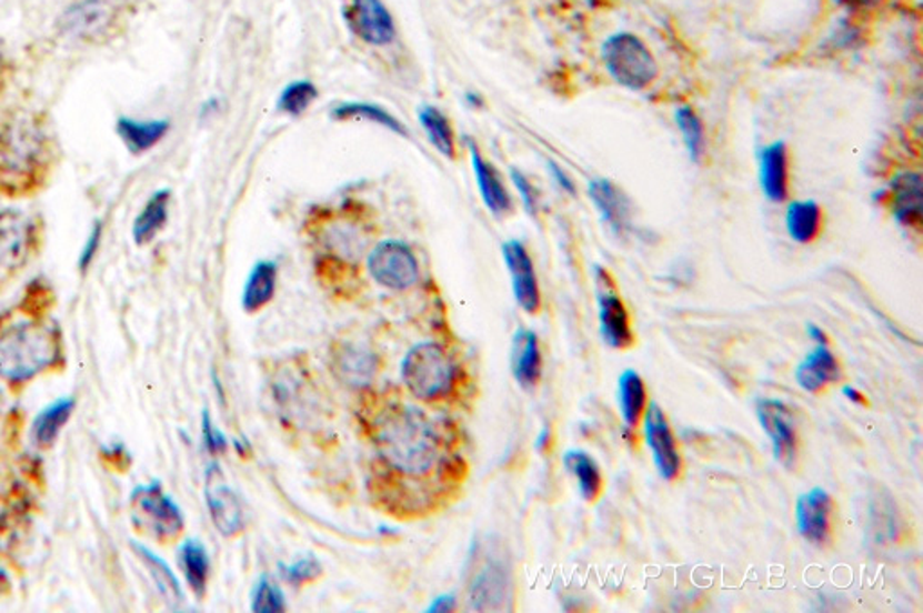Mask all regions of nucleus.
Returning <instances> with one entry per match:
<instances>
[{"label": "nucleus", "mask_w": 923, "mask_h": 613, "mask_svg": "<svg viewBox=\"0 0 923 613\" xmlns=\"http://www.w3.org/2000/svg\"><path fill=\"white\" fill-rule=\"evenodd\" d=\"M355 418L370 448L367 491L379 513L421 522L459 502L471 470L464 432L453 419L407 403L392 386L367 390Z\"/></svg>", "instance_id": "nucleus-1"}, {"label": "nucleus", "mask_w": 923, "mask_h": 613, "mask_svg": "<svg viewBox=\"0 0 923 613\" xmlns=\"http://www.w3.org/2000/svg\"><path fill=\"white\" fill-rule=\"evenodd\" d=\"M53 140L33 114L13 115L0 125V193L24 195L48 178Z\"/></svg>", "instance_id": "nucleus-2"}, {"label": "nucleus", "mask_w": 923, "mask_h": 613, "mask_svg": "<svg viewBox=\"0 0 923 613\" xmlns=\"http://www.w3.org/2000/svg\"><path fill=\"white\" fill-rule=\"evenodd\" d=\"M402 383L413 399L430 406H455L474 386L464 364L439 343H421L401 364Z\"/></svg>", "instance_id": "nucleus-3"}, {"label": "nucleus", "mask_w": 923, "mask_h": 613, "mask_svg": "<svg viewBox=\"0 0 923 613\" xmlns=\"http://www.w3.org/2000/svg\"><path fill=\"white\" fill-rule=\"evenodd\" d=\"M62 360L58 329L48 321L20 320L0 331V378L26 383Z\"/></svg>", "instance_id": "nucleus-4"}, {"label": "nucleus", "mask_w": 923, "mask_h": 613, "mask_svg": "<svg viewBox=\"0 0 923 613\" xmlns=\"http://www.w3.org/2000/svg\"><path fill=\"white\" fill-rule=\"evenodd\" d=\"M603 58L610 77L630 91L646 89L659 74L655 57L646 43L632 33L610 37L604 43Z\"/></svg>", "instance_id": "nucleus-5"}, {"label": "nucleus", "mask_w": 923, "mask_h": 613, "mask_svg": "<svg viewBox=\"0 0 923 613\" xmlns=\"http://www.w3.org/2000/svg\"><path fill=\"white\" fill-rule=\"evenodd\" d=\"M39 245V228L22 211H0V293L29 264Z\"/></svg>", "instance_id": "nucleus-6"}, {"label": "nucleus", "mask_w": 923, "mask_h": 613, "mask_svg": "<svg viewBox=\"0 0 923 613\" xmlns=\"http://www.w3.org/2000/svg\"><path fill=\"white\" fill-rule=\"evenodd\" d=\"M134 508V520L144 532L158 542H173L184 531V516L178 503L173 502L158 480L149 485H139L130 496Z\"/></svg>", "instance_id": "nucleus-7"}, {"label": "nucleus", "mask_w": 923, "mask_h": 613, "mask_svg": "<svg viewBox=\"0 0 923 613\" xmlns=\"http://www.w3.org/2000/svg\"><path fill=\"white\" fill-rule=\"evenodd\" d=\"M593 273L598 285L599 326L604 343L615 350L632 349L635 345V334L626 305L619 297L618 285L601 265H595Z\"/></svg>", "instance_id": "nucleus-8"}, {"label": "nucleus", "mask_w": 923, "mask_h": 613, "mask_svg": "<svg viewBox=\"0 0 923 613\" xmlns=\"http://www.w3.org/2000/svg\"><path fill=\"white\" fill-rule=\"evenodd\" d=\"M369 273L383 288L407 291L419 280V264L404 242L384 240L369 254Z\"/></svg>", "instance_id": "nucleus-9"}, {"label": "nucleus", "mask_w": 923, "mask_h": 613, "mask_svg": "<svg viewBox=\"0 0 923 613\" xmlns=\"http://www.w3.org/2000/svg\"><path fill=\"white\" fill-rule=\"evenodd\" d=\"M204 496H207L211 522L217 531L221 532L224 537L240 536L248 523L244 505L239 493L225 480L224 471L217 462L208 468Z\"/></svg>", "instance_id": "nucleus-10"}, {"label": "nucleus", "mask_w": 923, "mask_h": 613, "mask_svg": "<svg viewBox=\"0 0 923 613\" xmlns=\"http://www.w3.org/2000/svg\"><path fill=\"white\" fill-rule=\"evenodd\" d=\"M116 22V8L107 0H80L62 14L60 29L69 39L100 42L114 31Z\"/></svg>", "instance_id": "nucleus-11"}, {"label": "nucleus", "mask_w": 923, "mask_h": 613, "mask_svg": "<svg viewBox=\"0 0 923 613\" xmlns=\"http://www.w3.org/2000/svg\"><path fill=\"white\" fill-rule=\"evenodd\" d=\"M756 415L763 432L771 439L774 459L789 470L794 468L797 462V432L790 408L777 399H761L756 404Z\"/></svg>", "instance_id": "nucleus-12"}, {"label": "nucleus", "mask_w": 923, "mask_h": 613, "mask_svg": "<svg viewBox=\"0 0 923 613\" xmlns=\"http://www.w3.org/2000/svg\"><path fill=\"white\" fill-rule=\"evenodd\" d=\"M350 31L370 46H388L395 39L392 14L381 0H343Z\"/></svg>", "instance_id": "nucleus-13"}, {"label": "nucleus", "mask_w": 923, "mask_h": 613, "mask_svg": "<svg viewBox=\"0 0 923 613\" xmlns=\"http://www.w3.org/2000/svg\"><path fill=\"white\" fill-rule=\"evenodd\" d=\"M644 435L662 479L668 482L679 479L682 471L679 444L665 413L656 403H651L644 412Z\"/></svg>", "instance_id": "nucleus-14"}, {"label": "nucleus", "mask_w": 923, "mask_h": 613, "mask_svg": "<svg viewBox=\"0 0 923 613\" xmlns=\"http://www.w3.org/2000/svg\"><path fill=\"white\" fill-rule=\"evenodd\" d=\"M835 503L826 489L813 488L795 505L797 531L810 545L824 546L832 540Z\"/></svg>", "instance_id": "nucleus-15"}, {"label": "nucleus", "mask_w": 923, "mask_h": 613, "mask_svg": "<svg viewBox=\"0 0 923 613\" xmlns=\"http://www.w3.org/2000/svg\"><path fill=\"white\" fill-rule=\"evenodd\" d=\"M502 253L511 273L512 293L518 305L522 306L526 314H538L541 309V294L531 254L520 240H508L502 245Z\"/></svg>", "instance_id": "nucleus-16"}, {"label": "nucleus", "mask_w": 923, "mask_h": 613, "mask_svg": "<svg viewBox=\"0 0 923 613\" xmlns=\"http://www.w3.org/2000/svg\"><path fill=\"white\" fill-rule=\"evenodd\" d=\"M887 202L899 224L920 230L923 213V182L916 172L899 173L890 184Z\"/></svg>", "instance_id": "nucleus-17"}, {"label": "nucleus", "mask_w": 923, "mask_h": 613, "mask_svg": "<svg viewBox=\"0 0 923 613\" xmlns=\"http://www.w3.org/2000/svg\"><path fill=\"white\" fill-rule=\"evenodd\" d=\"M589 193L610 230L615 231L618 235H624L632 225V204L624 192L608 179H593Z\"/></svg>", "instance_id": "nucleus-18"}, {"label": "nucleus", "mask_w": 923, "mask_h": 613, "mask_svg": "<svg viewBox=\"0 0 923 613\" xmlns=\"http://www.w3.org/2000/svg\"><path fill=\"white\" fill-rule=\"evenodd\" d=\"M511 366L512 375L522 389H536L543 374V360H541L540 341L534 332L520 329L514 334Z\"/></svg>", "instance_id": "nucleus-19"}, {"label": "nucleus", "mask_w": 923, "mask_h": 613, "mask_svg": "<svg viewBox=\"0 0 923 613\" xmlns=\"http://www.w3.org/2000/svg\"><path fill=\"white\" fill-rule=\"evenodd\" d=\"M468 143L469 150H471L474 178H476L480 195H482L485 207L494 217L508 215L509 211L512 210V201L508 188L503 187L500 173L496 172L493 164L489 163L488 159L483 158L479 147L473 141L469 140Z\"/></svg>", "instance_id": "nucleus-20"}, {"label": "nucleus", "mask_w": 923, "mask_h": 613, "mask_svg": "<svg viewBox=\"0 0 923 613\" xmlns=\"http://www.w3.org/2000/svg\"><path fill=\"white\" fill-rule=\"evenodd\" d=\"M841 378L842 370L837 358L833 355L832 350L823 345H817V349L806 355L795 369V381L809 393H821L826 390L827 384L837 383Z\"/></svg>", "instance_id": "nucleus-21"}, {"label": "nucleus", "mask_w": 923, "mask_h": 613, "mask_svg": "<svg viewBox=\"0 0 923 613\" xmlns=\"http://www.w3.org/2000/svg\"><path fill=\"white\" fill-rule=\"evenodd\" d=\"M760 182L769 201H785L789 195V150L783 141L766 144L761 150Z\"/></svg>", "instance_id": "nucleus-22"}, {"label": "nucleus", "mask_w": 923, "mask_h": 613, "mask_svg": "<svg viewBox=\"0 0 923 613\" xmlns=\"http://www.w3.org/2000/svg\"><path fill=\"white\" fill-rule=\"evenodd\" d=\"M508 572L496 561H491L471 580L468 592L471 609L479 612L500 609L508 595Z\"/></svg>", "instance_id": "nucleus-23"}, {"label": "nucleus", "mask_w": 923, "mask_h": 613, "mask_svg": "<svg viewBox=\"0 0 923 613\" xmlns=\"http://www.w3.org/2000/svg\"><path fill=\"white\" fill-rule=\"evenodd\" d=\"M278 268L271 260H260L249 273L242 293V306L248 314L262 311L271 303L277 291Z\"/></svg>", "instance_id": "nucleus-24"}, {"label": "nucleus", "mask_w": 923, "mask_h": 613, "mask_svg": "<svg viewBox=\"0 0 923 613\" xmlns=\"http://www.w3.org/2000/svg\"><path fill=\"white\" fill-rule=\"evenodd\" d=\"M74 412V399L60 398L40 410L31 426V436L39 448L53 446L63 426L68 424Z\"/></svg>", "instance_id": "nucleus-25"}, {"label": "nucleus", "mask_w": 923, "mask_h": 613, "mask_svg": "<svg viewBox=\"0 0 923 613\" xmlns=\"http://www.w3.org/2000/svg\"><path fill=\"white\" fill-rule=\"evenodd\" d=\"M179 565L187 583L193 594L202 600L207 594L208 581H210V556L207 546L202 545L195 537H190L179 549Z\"/></svg>", "instance_id": "nucleus-26"}, {"label": "nucleus", "mask_w": 923, "mask_h": 613, "mask_svg": "<svg viewBox=\"0 0 923 613\" xmlns=\"http://www.w3.org/2000/svg\"><path fill=\"white\" fill-rule=\"evenodd\" d=\"M821 228H823V210L817 202H790V207L786 208V230L795 242L810 244L817 239Z\"/></svg>", "instance_id": "nucleus-27"}, {"label": "nucleus", "mask_w": 923, "mask_h": 613, "mask_svg": "<svg viewBox=\"0 0 923 613\" xmlns=\"http://www.w3.org/2000/svg\"><path fill=\"white\" fill-rule=\"evenodd\" d=\"M168 207H170V192L159 190L150 197L143 210L139 211L132 225V237L138 245L149 244L159 231L163 230L168 221Z\"/></svg>", "instance_id": "nucleus-28"}, {"label": "nucleus", "mask_w": 923, "mask_h": 613, "mask_svg": "<svg viewBox=\"0 0 923 613\" xmlns=\"http://www.w3.org/2000/svg\"><path fill=\"white\" fill-rule=\"evenodd\" d=\"M170 123L164 120L138 121L121 118L118 121V132L127 149L132 153H144L152 150L167 135Z\"/></svg>", "instance_id": "nucleus-29"}, {"label": "nucleus", "mask_w": 923, "mask_h": 613, "mask_svg": "<svg viewBox=\"0 0 923 613\" xmlns=\"http://www.w3.org/2000/svg\"><path fill=\"white\" fill-rule=\"evenodd\" d=\"M563 462H565L566 470L578 480L581 496L589 503L595 502L603 493L604 485L598 462L586 451L581 450L566 451Z\"/></svg>", "instance_id": "nucleus-30"}, {"label": "nucleus", "mask_w": 923, "mask_h": 613, "mask_svg": "<svg viewBox=\"0 0 923 613\" xmlns=\"http://www.w3.org/2000/svg\"><path fill=\"white\" fill-rule=\"evenodd\" d=\"M619 406L628 428H635L646 412V384L635 370H624L619 378Z\"/></svg>", "instance_id": "nucleus-31"}, {"label": "nucleus", "mask_w": 923, "mask_h": 613, "mask_svg": "<svg viewBox=\"0 0 923 613\" xmlns=\"http://www.w3.org/2000/svg\"><path fill=\"white\" fill-rule=\"evenodd\" d=\"M332 118L338 121L363 120L375 123V125L384 127L393 134L408 135V129L401 120L395 115L390 114L383 107L375 105V103H364V101H350V103H340L335 105L331 112Z\"/></svg>", "instance_id": "nucleus-32"}, {"label": "nucleus", "mask_w": 923, "mask_h": 613, "mask_svg": "<svg viewBox=\"0 0 923 613\" xmlns=\"http://www.w3.org/2000/svg\"><path fill=\"white\" fill-rule=\"evenodd\" d=\"M334 364L341 379L361 389L367 386L373 374L378 372V358L367 350L354 349V346H341L335 354Z\"/></svg>", "instance_id": "nucleus-33"}, {"label": "nucleus", "mask_w": 923, "mask_h": 613, "mask_svg": "<svg viewBox=\"0 0 923 613\" xmlns=\"http://www.w3.org/2000/svg\"><path fill=\"white\" fill-rule=\"evenodd\" d=\"M132 546H134L136 554L143 561L144 566L149 569L153 583L158 586L161 595H163L168 603L172 604L173 609H178L179 604H182V601H184V594H182L181 583H179L178 577L173 574L172 569L158 554H153L152 551H149L141 543L132 542Z\"/></svg>", "instance_id": "nucleus-34"}, {"label": "nucleus", "mask_w": 923, "mask_h": 613, "mask_svg": "<svg viewBox=\"0 0 923 613\" xmlns=\"http://www.w3.org/2000/svg\"><path fill=\"white\" fill-rule=\"evenodd\" d=\"M419 121L431 144L445 158H455V132L451 129L448 118L435 107L424 105L419 111Z\"/></svg>", "instance_id": "nucleus-35"}, {"label": "nucleus", "mask_w": 923, "mask_h": 613, "mask_svg": "<svg viewBox=\"0 0 923 613\" xmlns=\"http://www.w3.org/2000/svg\"><path fill=\"white\" fill-rule=\"evenodd\" d=\"M317 98L318 89L314 83L309 82V80H298V82L283 87V91L278 97V109L283 114L298 118V115L309 111V107L317 101Z\"/></svg>", "instance_id": "nucleus-36"}, {"label": "nucleus", "mask_w": 923, "mask_h": 613, "mask_svg": "<svg viewBox=\"0 0 923 613\" xmlns=\"http://www.w3.org/2000/svg\"><path fill=\"white\" fill-rule=\"evenodd\" d=\"M676 125L682 132L691 159L694 163H699L705 153V129H703L702 120L691 107L684 105L676 111Z\"/></svg>", "instance_id": "nucleus-37"}, {"label": "nucleus", "mask_w": 923, "mask_h": 613, "mask_svg": "<svg viewBox=\"0 0 923 613\" xmlns=\"http://www.w3.org/2000/svg\"><path fill=\"white\" fill-rule=\"evenodd\" d=\"M280 571L283 572V577L289 585L297 586V589H302L303 585H309L323 575V566L314 556H303L292 565L280 566Z\"/></svg>", "instance_id": "nucleus-38"}, {"label": "nucleus", "mask_w": 923, "mask_h": 613, "mask_svg": "<svg viewBox=\"0 0 923 613\" xmlns=\"http://www.w3.org/2000/svg\"><path fill=\"white\" fill-rule=\"evenodd\" d=\"M251 610L259 613H280L285 610V597L278 586H274L271 581L262 580L257 583L253 590V601H251Z\"/></svg>", "instance_id": "nucleus-39"}, {"label": "nucleus", "mask_w": 923, "mask_h": 613, "mask_svg": "<svg viewBox=\"0 0 923 613\" xmlns=\"http://www.w3.org/2000/svg\"><path fill=\"white\" fill-rule=\"evenodd\" d=\"M202 439H204V444H207V450L210 451L211 455L222 453L228 448L224 433L221 430H217L208 410L202 412Z\"/></svg>", "instance_id": "nucleus-40"}, {"label": "nucleus", "mask_w": 923, "mask_h": 613, "mask_svg": "<svg viewBox=\"0 0 923 613\" xmlns=\"http://www.w3.org/2000/svg\"><path fill=\"white\" fill-rule=\"evenodd\" d=\"M511 178L512 182H514V187H516L518 193L522 197L523 207L525 210L531 213V215H536L538 210V193L532 187V182L523 175L520 170H511Z\"/></svg>", "instance_id": "nucleus-41"}, {"label": "nucleus", "mask_w": 923, "mask_h": 613, "mask_svg": "<svg viewBox=\"0 0 923 613\" xmlns=\"http://www.w3.org/2000/svg\"><path fill=\"white\" fill-rule=\"evenodd\" d=\"M101 242V224L94 225L91 233L87 237L86 245H83L82 254H80V271H87V268L92 264V260L97 257L100 250Z\"/></svg>", "instance_id": "nucleus-42"}, {"label": "nucleus", "mask_w": 923, "mask_h": 613, "mask_svg": "<svg viewBox=\"0 0 923 613\" xmlns=\"http://www.w3.org/2000/svg\"><path fill=\"white\" fill-rule=\"evenodd\" d=\"M549 168H551V173L552 175H554L555 182H558V184H560V187L563 188L565 192L572 193V195H574L575 184L574 181H572V179L569 178V173H566L565 170H563V168L558 167V164H555L554 161H551V163H549Z\"/></svg>", "instance_id": "nucleus-43"}, {"label": "nucleus", "mask_w": 923, "mask_h": 613, "mask_svg": "<svg viewBox=\"0 0 923 613\" xmlns=\"http://www.w3.org/2000/svg\"><path fill=\"white\" fill-rule=\"evenodd\" d=\"M455 595H441L439 600L433 601V603H431V606L430 609H428V612H451V610H455Z\"/></svg>", "instance_id": "nucleus-44"}, {"label": "nucleus", "mask_w": 923, "mask_h": 613, "mask_svg": "<svg viewBox=\"0 0 923 613\" xmlns=\"http://www.w3.org/2000/svg\"><path fill=\"white\" fill-rule=\"evenodd\" d=\"M842 395L850 399L853 404H859V406H867V404H870L866 395H864L861 390L853 389V386H844V389H842Z\"/></svg>", "instance_id": "nucleus-45"}, {"label": "nucleus", "mask_w": 923, "mask_h": 613, "mask_svg": "<svg viewBox=\"0 0 923 613\" xmlns=\"http://www.w3.org/2000/svg\"><path fill=\"white\" fill-rule=\"evenodd\" d=\"M809 334L817 345L830 346V340H827L826 332L821 329V326L815 325V323H809Z\"/></svg>", "instance_id": "nucleus-46"}, {"label": "nucleus", "mask_w": 923, "mask_h": 613, "mask_svg": "<svg viewBox=\"0 0 923 613\" xmlns=\"http://www.w3.org/2000/svg\"><path fill=\"white\" fill-rule=\"evenodd\" d=\"M536 446L540 451H546L549 450V446H551V432H549L546 428L540 433V436H538Z\"/></svg>", "instance_id": "nucleus-47"}, {"label": "nucleus", "mask_w": 923, "mask_h": 613, "mask_svg": "<svg viewBox=\"0 0 923 613\" xmlns=\"http://www.w3.org/2000/svg\"><path fill=\"white\" fill-rule=\"evenodd\" d=\"M842 2H846L852 8H867V6H875L881 0H842Z\"/></svg>", "instance_id": "nucleus-48"}, {"label": "nucleus", "mask_w": 923, "mask_h": 613, "mask_svg": "<svg viewBox=\"0 0 923 613\" xmlns=\"http://www.w3.org/2000/svg\"><path fill=\"white\" fill-rule=\"evenodd\" d=\"M465 100H468V103H471V105L473 107L482 105V98L476 97L474 92H469L468 97H465Z\"/></svg>", "instance_id": "nucleus-49"}, {"label": "nucleus", "mask_w": 923, "mask_h": 613, "mask_svg": "<svg viewBox=\"0 0 923 613\" xmlns=\"http://www.w3.org/2000/svg\"><path fill=\"white\" fill-rule=\"evenodd\" d=\"M4 66H6L4 49H2V46H0V74H2V71H4Z\"/></svg>", "instance_id": "nucleus-50"}]
</instances>
